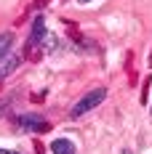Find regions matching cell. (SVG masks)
I'll return each mask as SVG.
<instances>
[{
  "mask_svg": "<svg viewBox=\"0 0 152 154\" xmlns=\"http://www.w3.org/2000/svg\"><path fill=\"white\" fill-rule=\"evenodd\" d=\"M11 45H14V35H11V32H3V35H0V61L11 53Z\"/></svg>",
  "mask_w": 152,
  "mask_h": 154,
  "instance_id": "6",
  "label": "cell"
},
{
  "mask_svg": "<svg viewBox=\"0 0 152 154\" xmlns=\"http://www.w3.org/2000/svg\"><path fill=\"white\" fill-rule=\"evenodd\" d=\"M21 66V53H8L3 61H0V77H8L11 72H16Z\"/></svg>",
  "mask_w": 152,
  "mask_h": 154,
  "instance_id": "4",
  "label": "cell"
},
{
  "mask_svg": "<svg viewBox=\"0 0 152 154\" xmlns=\"http://www.w3.org/2000/svg\"><path fill=\"white\" fill-rule=\"evenodd\" d=\"M0 154H21V152H16V149H5V146H0Z\"/></svg>",
  "mask_w": 152,
  "mask_h": 154,
  "instance_id": "7",
  "label": "cell"
},
{
  "mask_svg": "<svg viewBox=\"0 0 152 154\" xmlns=\"http://www.w3.org/2000/svg\"><path fill=\"white\" fill-rule=\"evenodd\" d=\"M150 114H152V106H150Z\"/></svg>",
  "mask_w": 152,
  "mask_h": 154,
  "instance_id": "10",
  "label": "cell"
},
{
  "mask_svg": "<svg viewBox=\"0 0 152 154\" xmlns=\"http://www.w3.org/2000/svg\"><path fill=\"white\" fill-rule=\"evenodd\" d=\"M77 3H80V5H86V3H91V0H77Z\"/></svg>",
  "mask_w": 152,
  "mask_h": 154,
  "instance_id": "9",
  "label": "cell"
},
{
  "mask_svg": "<svg viewBox=\"0 0 152 154\" xmlns=\"http://www.w3.org/2000/svg\"><path fill=\"white\" fill-rule=\"evenodd\" d=\"M14 125L21 133H48L51 130V122H48L43 114H35V112H27V114L14 117Z\"/></svg>",
  "mask_w": 152,
  "mask_h": 154,
  "instance_id": "2",
  "label": "cell"
},
{
  "mask_svg": "<svg viewBox=\"0 0 152 154\" xmlns=\"http://www.w3.org/2000/svg\"><path fill=\"white\" fill-rule=\"evenodd\" d=\"M43 43H46V19L43 16H35L32 32H30V48H40Z\"/></svg>",
  "mask_w": 152,
  "mask_h": 154,
  "instance_id": "3",
  "label": "cell"
},
{
  "mask_svg": "<svg viewBox=\"0 0 152 154\" xmlns=\"http://www.w3.org/2000/svg\"><path fill=\"white\" fill-rule=\"evenodd\" d=\"M120 154H134V152H131V149H123V152Z\"/></svg>",
  "mask_w": 152,
  "mask_h": 154,
  "instance_id": "8",
  "label": "cell"
},
{
  "mask_svg": "<svg viewBox=\"0 0 152 154\" xmlns=\"http://www.w3.org/2000/svg\"><path fill=\"white\" fill-rule=\"evenodd\" d=\"M75 152H77V146L70 138H56L51 143V154H75Z\"/></svg>",
  "mask_w": 152,
  "mask_h": 154,
  "instance_id": "5",
  "label": "cell"
},
{
  "mask_svg": "<svg viewBox=\"0 0 152 154\" xmlns=\"http://www.w3.org/2000/svg\"><path fill=\"white\" fill-rule=\"evenodd\" d=\"M104 98H107V88H93V91H88V93H86V96L75 104V106L70 109V120H80L83 114L93 112V109L99 106Z\"/></svg>",
  "mask_w": 152,
  "mask_h": 154,
  "instance_id": "1",
  "label": "cell"
}]
</instances>
